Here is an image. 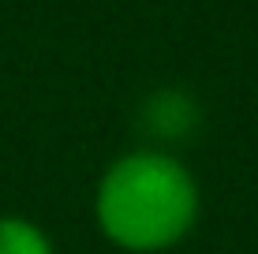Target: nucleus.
<instances>
[{
  "label": "nucleus",
  "mask_w": 258,
  "mask_h": 254,
  "mask_svg": "<svg viewBox=\"0 0 258 254\" xmlns=\"http://www.w3.org/2000/svg\"><path fill=\"white\" fill-rule=\"evenodd\" d=\"M202 217V187L191 164L161 146L112 157L94 187V224L123 254L180 247Z\"/></svg>",
  "instance_id": "nucleus-1"
},
{
  "label": "nucleus",
  "mask_w": 258,
  "mask_h": 254,
  "mask_svg": "<svg viewBox=\"0 0 258 254\" xmlns=\"http://www.w3.org/2000/svg\"><path fill=\"white\" fill-rule=\"evenodd\" d=\"M0 254H56L49 232L19 213H0Z\"/></svg>",
  "instance_id": "nucleus-2"
}]
</instances>
